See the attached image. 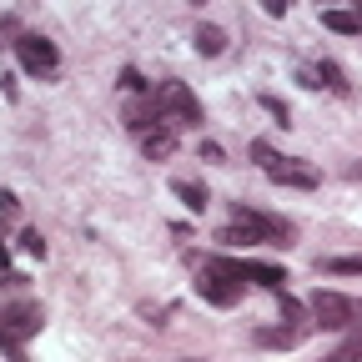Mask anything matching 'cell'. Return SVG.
Instances as JSON below:
<instances>
[{
    "instance_id": "9c48e42d",
    "label": "cell",
    "mask_w": 362,
    "mask_h": 362,
    "mask_svg": "<svg viewBox=\"0 0 362 362\" xmlns=\"http://www.w3.org/2000/svg\"><path fill=\"white\" fill-rule=\"evenodd\" d=\"M136 146L146 151V161H166V156L176 151V126H171V121H151V126H141V131H136Z\"/></svg>"
},
{
    "instance_id": "ba28073f",
    "label": "cell",
    "mask_w": 362,
    "mask_h": 362,
    "mask_svg": "<svg viewBox=\"0 0 362 362\" xmlns=\"http://www.w3.org/2000/svg\"><path fill=\"white\" fill-rule=\"evenodd\" d=\"M226 267H232V277L237 282H257V287H267V292H287V272L282 267H272V262H237V257H226Z\"/></svg>"
},
{
    "instance_id": "52a82bcc",
    "label": "cell",
    "mask_w": 362,
    "mask_h": 362,
    "mask_svg": "<svg viewBox=\"0 0 362 362\" xmlns=\"http://www.w3.org/2000/svg\"><path fill=\"white\" fill-rule=\"evenodd\" d=\"M16 56H21V66L30 71V76H56L61 71V51L45 35H35V30H21L16 35Z\"/></svg>"
},
{
    "instance_id": "5bb4252c",
    "label": "cell",
    "mask_w": 362,
    "mask_h": 362,
    "mask_svg": "<svg viewBox=\"0 0 362 362\" xmlns=\"http://www.w3.org/2000/svg\"><path fill=\"white\" fill-rule=\"evenodd\" d=\"M171 192L181 197L187 211H206V187H197V181H171Z\"/></svg>"
},
{
    "instance_id": "3957f363",
    "label": "cell",
    "mask_w": 362,
    "mask_h": 362,
    "mask_svg": "<svg viewBox=\"0 0 362 362\" xmlns=\"http://www.w3.org/2000/svg\"><path fill=\"white\" fill-rule=\"evenodd\" d=\"M252 161L267 171V181H277V187H297V192H312L317 181V166L312 161H297V156H282L272 141H252Z\"/></svg>"
},
{
    "instance_id": "8992f818",
    "label": "cell",
    "mask_w": 362,
    "mask_h": 362,
    "mask_svg": "<svg viewBox=\"0 0 362 362\" xmlns=\"http://www.w3.org/2000/svg\"><path fill=\"white\" fill-rule=\"evenodd\" d=\"M151 101H156L161 121H171V126H202V101L192 96L187 81H161L151 90Z\"/></svg>"
},
{
    "instance_id": "ac0fdd59",
    "label": "cell",
    "mask_w": 362,
    "mask_h": 362,
    "mask_svg": "<svg viewBox=\"0 0 362 362\" xmlns=\"http://www.w3.org/2000/svg\"><path fill=\"white\" fill-rule=\"evenodd\" d=\"M16 35H21L16 21H11V16H0V45H16Z\"/></svg>"
},
{
    "instance_id": "e0dca14e",
    "label": "cell",
    "mask_w": 362,
    "mask_h": 362,
    "mask_svg": "<svg viewBox=\"0 0 362 362\" xmlns=\"http://www.w3.org/2000/svg\"><path fill=\"white\" fill-rule=\"evenodd\" d=\"M21 247H25L30 257H45V242H40V232H25V237H21Z\"/></svg>"
},
{
    "instance_id": "6da1fadb",
    "label": "cell",
    "mask_w": 362,
    "mask_h": 362,
    "mask_svg": "<svg viewBox=\"0 0 362 362\" xmlns=\"http://www.w3.org/2000/svg\"><path fill=\"white\" fill-rule=\"evenodd\" d=\"M221 247H272V242H292V221L282 216H267V211H252V206H232V226H221L216 232Z\"/></svg>"
},
{
    "instance_id": "7c38bea8",
    "label": "cell",
    "mask_w": 362,
    "mask_h": 362,
    "mask_svg": "<svg viewBox=\"0 0 362 362\" xmlns=\"http://www.w3.org/2000/svg\"><path fill=\"white\" fill-rule=\"evenodd\" d=\"M322 25L337 30V35H362V16L357 11H337L332 6V11H322Z\"/></svg>"
},
{
    "instance_id": "ffe728a7",
    "label": "cell",
    "mask_w": 362,
    "mask_h": 362,
    "mask_svg": "<svg viewBox=\"0 0 362 362\" xmlns=\"http://www.w3.org/2000/svg\"><path fill=\"white\" fill-rule=\"evenodd\" d=\"M262 11L267 16H287V0H262Z\"/></svg>"
},
{
    "instance_id": "2e32d148",
    "label": "cell",
    "mask_w": 362,
    "mask_h": 362,
    "mask_svg": "<svg viewBox=\"0 0 362 362\" xmlns=\"http://www.w3.org/2000/svg\"><path fill=\"white\" fill-rule=\"evenodd\" d=\"M322 272L327 277H362V257H327Z\"/></svg>"
},
{
    "instance_id": "277c9868",
    "label": "cell",
    "mask_w": 362,
    "mask_h": 362,
    "mask_svg": "<svg viewBox=\"0 0 362 362\" xmlns=\"http://www.w3.org/2000/svg\"><path fill=\"white\" fill-rule=\"evenodd\" d=\"M307 312H312V327H327V332L362 327V302L347 297V292H332V287H317L312 302H307Z\"/></svg>"
},
{
    "instance_id": "d6986e66",
    "label": "cell",
    "mask_w": 362,
    "mask_h": 362,
    "mask_svg": "<svg viewBox=\"0 0 362 362\" xmlns=\"http://www.w3.org/2000/svg\"><path fill=\"white\" fill-rule=\"evenodd\" d=\"M262 106H267V111H272V116H277V121H282V126H287V106H282V101H277V96H262Z\"/></svg>"
},
{
    "instance_id": "4fadbf2b",
    "label": "cell",
    "mask_w": 362,
    "mask_h": 362,
    "mask_svg": "<svg viewBox=\"0 0 362 362\" xmlns=\"http://www.w3.org/2000/svg\"><path fill=\"white\" fill-rule=\"evenodd\" d=\"M322 362H362V327H352V332H347V337H342Z\"/></svg>"
},
{
    "instance_id": "5b68a950",
    "label": "cell",
    "mask_w": 362,
    "mask_h": 362,
    "mask_svg": "<svg viewBox=\"0 0 362 362\" xmlns=\"http://www.w3.org/2000/svg\"><path fill=\"white\" fill-rule=\"evenodd\" d=\"M242 287H247V282L232 277L226 257H202V267H197V297H202V302H211V307H237V302H242Z\"/></svg>"
},
{
    "instance_id": "8fae6325",
    "label": "cell",
    "mask_w": 362,
    "mask_h": 362,
    "mask_svg": "<svg viewBox=\"0 0 362 362\" xmlns=\"http://www.w3.org/2000/svg\"><path fill=\"white\" fill-rule=\"evenodd\" d=\"M307 337V327H292V322H282V327H257V347H297Z\"/></svg>"
},
{
    "instance_id": "30bf717a",
    "label": "cell",
    "mask_w": 362,
    "mask_h": 362,
    "mask_svg": "<svg viewBox=\"0 0 362 362\" xmlns=\"http://www.w3.org/2000/svg\"><path fill=\"white\" fill-rule=\"evenodd\" d=\"M297 81H302V86H312V90H317V86H327V90H337V96H347V90H352V81H347V76H342V66H332V61L302 66V71H297Z\"/></svg>"
},
{
    "instance_id": "9a60e30c",
    "label": "cell",
    "mask_w": 362,
    "mask_h": 362,
    "mask_svg": "<svg viewBox=\"0 0 362 362\" xmlns=\"http://www.w3.org/2000/svg\"><path fill=\"white\" fill-rule=\"evenodd\" d=\"M197 51H202V56H221V51H226V30L197 25Z\"/></svg>"
},
{
    "instance_id": "7a4b0ae2",
    "label": "cell",
    "mask_w": 362,
    "mask_h": 362,
    "mask_svg": "<svg viewBox=\"0 0 362 362\" xmlns=\"http://www.w3.org/2000/svg\"><path fill=\"white\" fill-rule=\"evenodd\" d=\"M40 302L21 297V302H6L0 307V352H6L11 362H25V342L40 332Z\"/></svg>"
}]
</instances>
